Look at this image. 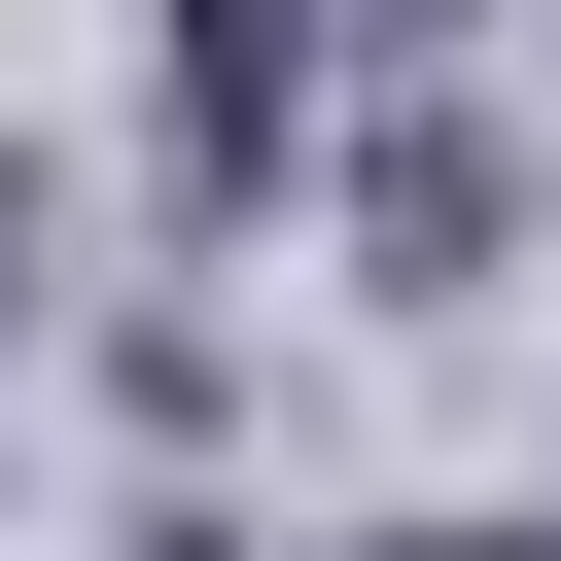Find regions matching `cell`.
I'll list each match as a JSON object with an SVG mask.
<instances>
[{
    "mask_svg": "<svg viewBox=\"0 0 561 561\" xmlns=\"http://www.w3.org/2000/svg\"><path fill=\"white\" fill-rule=\"evenodd\" d=\"M140 140H175V175H280V140H316V35H175Z\"/></svg>",
    "mask_w": 561,
    "mask_h": 561,
    "instance_id": "cell-1",
    "label": "cell"
},
{
    "mask_svg": "<svg viewBox=\"0 0 561 561\" xmlns=\"http://www.w3.org/2000/svg\"><path fill=\"white\" fill-rule=\"evenodd\" d=\"M386 561H491V526H386Z\"/></svg>",
    "mask_w": 561,
    "mask_h": 561,
    "instance_id": "cell-2",
    "label": "cell"
},
{
    "mask_svg": "<svg viewBox=\"0 0 561 561\" xmlns=\"http://www.w3.org/2000/svg\"><path fill=\"white\" fill-rule=\"evenodd\" d=\"M491 561H561V526H491Z\"/></svg>",
    "mask_w": 561,
    "mask_h": 561,
    "instance_id": "cell-3",
    "label": "cell"
}]
</instances>
